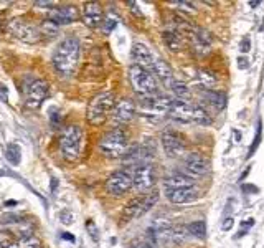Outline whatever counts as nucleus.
<instances>
[{
  "mask_svg": "<svg viewBox=\"0 0 264 248\" xmlns=\"http://www.w3.org/2000/svg\"><path fill=\"white\" fill-rule=\"evenodd\" d=\"M79 60V42L75 37H66L53 53V65L60 75H71Z\"/></svg>",
  "mask_w": 264,
  "mask_h": 248,
  "instance_id": "1",
  "label": "nucleus"
},
{
  "mask_svg": "<svg viewBox=\"0 0 264 248\" xmlns=\"http://www.w3.org/2000/svg\"><path fill=\"white\" fill-rule=\"evenodd\" d=\"M116 105V96L112 93H101L96 94L88 105V112L86 118L93 126H101L107 119L109 112Z\"/></svg>",
  "mask_w": 264,
  "mask_h": 248,
  "instance_id": "2",
  "label": "nucleus"
},
{
  "mask_svg": "<svg viewBox=\"0 0 264 248\" xmlns=\"http://www.w3.org/2000/svg\"><path fill=\"white\" fill-rule=\"evenodd\" d=\"M99 152L109 159H119L127 152V134L119 128L109 131L99 141Z\"/></svg>",
  "mask_w": 264,
  "mask_h": 248,
  "instance_id": "3",
  "label": "nucleus"
},
{
  "mask_svg": "<svg viewBox=\"0 0 264 248\" xmlns=\"http://www.w3.org/2000/svg\"><path fill=\"white\" fill-rule=\"evenodd\" d=\"M81 142H83V131H81L79 126L71 124V126H66V128L61 131L60 149H61L63 157H65L68 162L78 161V157L81 154Z\"/></svg>",
  "mask_w": 264,
  "mask_h": 248,
  "instance_id": "4",
  "label": "nucleus"
},
{
  "mask_svg": "<svg viewBox=\"0 0 264 248\" xmlns=\"http://www.w3.org/2000/svg\"><path fill=\"white\" fill-rule=\"evenodd\" d=\"M129 80L132 89L140 96H150L157 91V81L154 75L137 65H132L129 68Z\"/></svg>",
  "mask_w": 264,
  "mask_h": 248,
  "instance_id": "5",
  "label": "nucleus"
},
{
  "mask_svg": "<svg viewBox=\"0 0 264 248\" xmlns=\"http://www.w3.org/2000/svg\"><path fill=\"white\" fill-rule=\"evenodd\" d=\"M131 174H132V187L139 192L147 193L157 182L156 167L150 162H144V164L135 165Z\"/></svg>",
  "mask_w": 264,
  "mask_h": 248,
  "instance_id": "6",
  "label": "nucleus"
},
{
  "mask_svg": "<svg viewBox=\"0 0 264 248\" xmlns=\"http://www.w3.org/2000/svg\"><path fill=\"white\" fill-rule=\"evenodd\" d=\"M8 30L13 37H17L18 40L30 45L40 43L42 42V33H40V28H36L33 24L26 22L24 19H13L10 24H8Z\"/></svg>",
  "mask_w": 264,
  "mask_h": 248,
  "instance_id": "7",
  "label": "nucleus"
},
{
  "mask_svg": "<svg viewBox=\"0 0 264 248\" xmlns=\"http://www.w3.org/2000/svg\"><path fill=\"white\" fill-rule=\"evenodd\" d=\"M25 91V103L31 110H38L43 105L45 98L48 96V83L43 80H30L24 86Z\"/></svg>",
  "mask_w": 264,
  "mask_h": 248,
  "instance_id": "8",
  "label": "nucleus"
},
{
  "mask_svg": "<svg viewBox=\"0 0 264 248\" xmlns=\"http://www.w3.org/2000/svg\"><path fill=\"white\" fill-rule=\"evenodd\" d=\"M158 200V193L157 192H149L145 193L142 197H137V198H132L129 202V205L124 209V214H122V219L124 220H132L135 217H140V215H144L145 212H149L152 209L154 205H156V202Z\"/></svg>",
  "mask_w": 264,
  "mask_h": 248,
  "instance_id": "9",
  "label": "nucleus"
},
{
  "mask_svg": "<svg viewBox=\"0 0 264 248\" xmlns=\"http://www.w3.org/2000/svg\"><path fill=\"white\" fill-rule=\"evenodd\" d=\"M104 189L111 195H124L132 189V174L129 170H116L107 177Z\"/></svg>",
  "mask_w": 264,
  "mask_h": 248,
  "instance_id": "10",
  "label": "nucleus"
},
{
  "mask_svg": "<svg viewBox=\"0 0 264 248\" xmlns=\"http://www.w3.org/2000/svg\"><path fill=\"white\" fill-rule=\"evenodd\" d=\"M184 169H185V175H188V177L192 179L203 177V175H208L211 172V162L208 157L195 152V154H190L185 159Z\"/></svg>",
  "mask_w": 264,
  "mask_h": 248,
  "instance_id": "11",
  "label": "nucleus"
},
{
  "mask_svg": "<svg viewBox=\"0 0 264 248\" xmlns=\"http://www.w3.org/2000/svg\"><path fill=\"white\" fill-rule=\"evenodd\" d=\"M162 147L165 151V154L168 157H180L185 152V141L184 138L180 136L175 131H163L162 133Z\"/></svg>",
  "mask_w": 264,
  "mask_h": 248,
  "instance_id": "12",
  "label": "nucleus"
},
{
  "mask_svg": "<svg viewBox=\"0 0 264 248\" xmlns=\"http://www.w3.org/2000/svg\"><path fill=\"white\" fill-rule=\"evenodd\" d=\"M111 112H112V123H114V126L127 124L129 121L134 119V116H135V105H134V101L124 98L116 103Z\"/></svg>",
  "mask_w": 264,
  "mask_h": 248,
  "instance_id": "13",
  "label": "nucleus"
},
{
  "mask_svg": "<svg viewBox=\"0 0 264 248\" xmlns=\"http://www.w3.org/2000/svg\"><path fill=\"white\" fill-rule=\"evenodd\" d=\"M79 19V12L75 5H63V7H54L50 12V20L54 22L56 25H68L73 24Z\"/></svg>",
  "mask_w": 264,
  "mask_h": 248,
  "instance_id": "14",
  "label": "nucleus"
},
{
  "mask_svg": "<svg viewBox=\"0 0 264 248\" xmlns=\"http://www.w3.org/2000/svg\"><path fill=\"white\" fill-rule=\"evenodd\" d=\"M174 99L168 96H144L142 99V108L147 112H154V114H162V112H168Z\"/></svg>",
  "mask_w": 264,
  "mask_h": 248,
  "instance_id": "15",
  "label": "nucleus"
},
{
  "mask_svg": "<svg viewBox=\"0 0 264 248\" xmlns=\"http://www.w3.org/2000/svg\"><path fill=\"white\" fill-rule=\"evenodd\" d=\"M167 198L172 202V204L182 205V204H188V202L197 200L200 195V189L197 186L192 187H184V189H177V191H168Z\"/></svg>",
  "mask_w": 264,
  "mask_h": 248,
  "instance_id": "16",
  "label": "nucleus"
},
{
  "mask_svg": "<svg viewBox=\"0 0 264 248\" xmlns=\"http://www.w3.org/2000/svg\"><path fill=\"white\" fill-rule=\"evenodd\" d=\"M131 56H132V60H134V65H137V66H140V68H144L147 71L152 70L154 55L144 43H134L132 52H131Z\"/></svg>",
  "mask_w": 264,
  "mask_h": 248,
  "instance_id": "17",
  "label": "nucleus"
},
{
  "mask_svg": "<svg viewBox=\"0 0 264 248\" xmlns=\"http://www.w3.org/2000/svg\"><path fill=\"white\" fill-rule=\"evenodd\" d=\"M172 119L180 121V123H192L193 118V106L190 103L179 101V99H174L170 110L167 112Z\"/></svg>",
  "mask_w": 264,
  "mask_h": 248,
  "instance_id": "18",
  "label": "nucleus"
},
{
  "mask_svg": "<svg viewBox=\"0 0 264 248\" xmlns=\"http://www.w3.org/2000/svg\"><path fill=\"white\" fill-rule=\"evenodd\" d=\"M83 20L89 28H98V27L104 22L101 5H99L98 2H86L84 12H83Z\"/></svg>",
  "mask_w": 264,
  "mask_h": 248,
  "instance_id": "19",
  "label": "nucleus"
},
{
  "mask_svg": "<svg viewBox=\"0 0 264 248\" xmlns=\"http://www.w3.org/2000/svg\"><path fill=\"white\" fill-rule=\"evenodd\" d=\"M152 71L156 73V76L162 81L165 86L170 88L174 84V71H172V66L168 65L165 60L162 58H154V65H152Z\"/></svg>",
  "mask_w": 264,
  "mask_h": 248,
  "instance_id": "20",
  "label": "nucleus"
},
{
  "mask_svg": "<svg viewBox=\"0 0 264 248\" xmlns=\"http://www.w3.org/2000/svg\"><path fill=\"white\" fill-rule=\"evenodd\" d=\"M192 48H193V52L197 53L198 56H203V55H207V53L210 52V50H211V38H210V35H208L207 30L193 31Z\"/></svg>",
  "mask_w": 264,
  "mask_h": 248,
  "instance_id": "21",
  "label": "nucleus"
},
{
  "mask_svg": "<svg viewBox=\"0 0 264 248\" xmlns=\"http://www.w3.org/2000/svg\"><path fill=\"white\" fill-rule=\"evenodd\" d=\"M192 186H195V180L192 177H188V175L180 174V172H174L163 179L165 192L177 191V189H184V187H192Z\"/></svg>",
  "mask_w": 264,
  "mask_h": 248,
  "instance_id": "22",
  "label": "nucleus"
},
{
  "mask_svg": "<svg viewBox=\"0 0 264 248\" xmlns=\"http://www.w3.org/2000/svg\"><path fill=\"white\" fill-rule=\"evenodd\" d=\"M163 42L167 43V47L172 50V52H179L184 47V40H182L180 33L175 30H165L163 31Z\"/></svg>",
  "mask_w": 264,
  "mask_h": 248,
  "instance_id": "23",
  "label": "nucleus"
},
{
  "mask_svg": "<svg viewBox=\"0 0 264 248\" xmlns=\"http://www.w3.org/2000/svg\"><path fill=\"white\" fill-rule=\"evenodd\" d=\"M203 96L207 99V103H210V105L218 111H221L223 108L226 106V94H223L220 91H213V89H210V91H205Z\"/></svg>",
  "mask_w": 264,
  "mask_h": 248,
  "instance_id": "24",
  "label": "nucleus"
},
{
  "mask_svg": "<svg viewBox=\"0 0 264 248\" xmlns=\"http://www.w3.org/2000/svg\"><path fill=\"white\" fill-rule=\"evenodd\" d=\"M172 91L175 93V96L179 98V101H185L188 103L190 98H192V93H190V88L186 86L185 83H182V81H174V84H172Z\"/></svg>",
  "mask_w": 264,
  "mask_h": 248,
  "instance_id": "25",
  "label": "nucleus"
},
{
  "mask_svg": "<svg viewBox=\"0 0 264 248\" xmlns=\"http://www.w3.org/2000/svg\"><path fill=\"white\" fill-rule=\"evenodd\" d=\"M192 123L195 124H200V126H210L211 124V116L208 114L203 108L200 106H193V118H192Z\"/></svg>",
  "mask_w": 264,
  "mask_h": 248,
  "instance_id": "26",
  "label": "nucleus"
},
{
  "mask_svg": "<svg viewBox=\"0 0 264 248\" xmlns=\"http://www.w3.org/2000/svg\"><path fill=\"white\" fill-rule=\"evenodd\" d=\"M198 81L203 88H207V91H210L216 84V76L208 70H198Z\"/></svg>",
  "mask_w": 264,
  "mask_h": 248,
  "instance_id": "27",
  "label": "nucleus"
},
{
  "mask_svg": "<svg viewBox=\"0 0 264 248\" xmlns=\"http://www.w3.org/2000/svg\"><path fill=\"white\" fill-rule=\"evenodd\" d=\"M8 248H42V242L36 237H22L18 242H13Z\"/></svg>",
  "mask_w": 264,
  "mask_h": 248,
  "instance_id": "28",
  "label": "nucleus"
},
{
  "mask_svg": "<svg viewBox=\"0 0 264 248\" xmlns=\"http://www.w3.org/2000/svg\"><path fill=\"white\" fill-rule=\"evenodd\" d=\"M186 232H188V235H193L197 238H205L207 237V225L203 220H197V222L186 225Z\"/></svg>",
  "mask_w": 264,
  "mask_h": 248,
  "instance_id": "29",
  "label": "nucleus"
},
{
  "mask_svg": "<svg viewBox=\"0 0 264 248\" xmlns=\"http://www.w3.org/2000/svg\"><path fill=\"white\" fill-rule=\"evenodd\" d=\"M5 157L8 159V162L13 165H18L20 164V159H22V151L17 144H8L7 149H5Z\"/></svg>",
  "mask_w": 264,
  "mask_h": 248,
  "instance_id": "30",
  "label": "nucleus"
},
{
  "mask_svg": "<svg viewBox=\"0 0 264 248\" xmlns=\"http://www.w3.org/2000/svg\"><path fill=\"white\" fill-rule=\"evenodd\" d=\"M58 30H60V25H56L54 22L52 20H45L42 25H40V33L45 35V37H48V38H53V37H56L58 35Z\"/></svg>",
  "mask_w": 264,
  "mask_h": 248,
  "instance_id": "31",
  "label": "nucleus"
},
{
  "mask_svg": "<svg viewBox=\"0 0 264 248\" xmlns=\"http://www.w3.org/2000/svg\"><path fill=\"white\" fill-rule=\"evenodd\" d=\"M261 139H263V124H261V121L258 123V129H256V136H254V141L253 144L249 146V152H248V159L251 157L254 152L258 151V147H259V144H261Z\"/></svg>",
  "mask_w": 264,
  "mask_h": 248,
  "instance_id": "32",
  "label": "nucleus"
},
{
  "mask_svg": "<svg viewBox=\"0 0 264 248\" xmlns=\"http://www.w3.org/2000/svg\"><path fill=\"white\" fill-rule=\"evenodd\" d=\"M60 222L63 225H71L73 222H75V214H73L71 210H68V209L61 210L60 212Z\"/></svg>",
  "mask_w": 264,
  "mask_h": 248,
  "instance_id": "33",
  "label": "nucleus"
},
{
  "mask_svg": "<svg viewBox=\"0 0 264 248\" xmlns=\"http://www.w3.org/2000/svg\"><path fill=\"white\" fill-rule=\"evenodd\" d=\"M13 243L12 240V235L8 232H3L0 230V248H8Z\"/></svg>",
  "mask_w": 264,
  "mask_h": 248,
  "instance_id": "34",
  "label": "nucleus"
},
{
  "mask_svg": "<svg viewBox=\"0 0 264 248\" xmlns=\"http://www.w3.org/2000/svg\"><path fill=\"white\" fill-rule=\"evenodd\" d=\"M86 228H88L91 238H93L94 242H98V240H99V232H98L96 223H94L93 220H88V222H86Z\"/></svg>",
  "mask_w": 264,
  "mask_h": 248,
  "instance_id": "35",
  "label": "nucleus"
},
{
  "mask_svg": "<svg viewBox=\"0 0 264 248\" xmlns=\"http://www.w3.org/2000/svg\"><path fill=\"white\" fill-rule=\"evenodd\" d=\"M117 25V19L114 17V19H112V15H109V19H106V31L109 33V31H112V28H114V27Z\"/></svg>",
  "mask_w": 264,
  "mask_h": 248,
  "instance_id": "36",
  "label": "nucleus"
},
{
  "mask_svg": "<svg viewBox=\"0 0 264 248\" xmlns=\"http://www.w3.org/2000/svg\"><path fill=\"white\" fill-rule=\"evenodd\" d=\"M5 219H0V223H13V222H20V217L17 215H3Z\"/></svg>",
  "mask_w": 264,
  "mask_h": 248,
  "instance_id": "37",
  "label": "nucleus"
},
{
  "mask_svg": "<svg viewBox=\"0 0 264 248\" xmlns=\"http://www.w3.org/2000/svg\"><path fill=\"white\" fill-rule=\"evenodd\" d=\"M236 63H238V68H239V70H246V68H248V65H249V61H248V58H246V56H239V58H238V61H236Z\"/></svg>",
  "mask_w": 264,
  "mask_h": 248,
  "instance_id": "38",
  "label": "nucleus"
},
{
  "mask_svg": "<svg viewBox=\"0 0 264 248\" xmlns=\"http://www.w3.org/2000/svg\"><path fill=\"white\" fill-rule=\"evenodd\" d=\"M33 5H36V7H45V8H54V2H43V0H36Z\"/></svg>",
  "mask_w": 264,
  "mask_h": 248,
  "instance_id": "39",
  "label": "nucleus"
},
{
  "mask_svg": "<svg viewBox=\"0 0 264 248\" xmlns=\"http://www.w3.org/2000/svg\"><path fill=\"white\" fill-rule=\"evenodd\" d=\"M249 48H251V47H249V38H248V37H244V38H243V42H241L239 50H241V52H243V53H246V52H249Z\"/></svg>",
  "mask_w": 264,
  "mask_h": 248,
  "instance_id": "40",
  "label": "nucleus"
},
{
  "mask_svg": "<svg viewBox=\"0 0 264 248\" xmlns=\"http://www.w3.org/2000/svg\"><path fill=\"white\" fill-rule=\"evenodd\" d=\"M233 227V217H226V220L223 222V230H230Z\"/></svg>",
  "mask_w": 264,
  "mask_h": 248,
  "instance_id": "41",
  "label": "nucleus"
},
{
  "mask_svg": "<svg viewBox=\"0 0 264 248\" xmlns=\"http://www.w3.org/2000/svg\"><path fill=\"white\" fill-rule=\"evenodd\" d=\"M50 114H52V123H53V126H56L58 123H60V119H58V112H56V110H53L50 111Z\"/></svg>",
  "mask_w": 264,
  "mask_h": 248,
  "instance_id": "42",
  "label": "nucleus"
},
{
  "mask_svg": "<svg viewBox=\"0 0 264 248\" xmlns=\"http://www.w3.org/2000/svg\"><path fill=\"white\" fill-rule=\"evenodd\" d=\"M243 191L246 192V193H249V192H253V193H258V192H259L256 186H243Z\"/></svg>",
  "mask_w": 264,
  "mask_h": 248,
  "instance_id": "43",
  "label": "nucleus"
},
{
  "mask_svg": "<svg viewBox=\"0 0 264 248\" xmlns=\"http://www.w3.org/2000/svg\"><path fill=\"white\" fill-rule=\"evenodd\" d=\"M56 191H58V179L52 177V193H56Z\"/></svg>",
  "mask_w": 264,
  "mask_h": 248,
  "instance_id": "44",
  "label": "nucleus"
},
{
  "mask_svg": "<svg viewBox=\"0 0 264 248\" xmlns=\"http://www.w3.org/2000/svg\"><path fill=\"white\" fill-rule=\"evenodd\" d=\"M253 225H254L253 219H248V220H243V222H241V227H253Z\"/></svg>",
  "mask_w": 264,
  "mask_h": 248,
  "instance_id": "45",
  "label": "nucleus"
},
{
  "mask_svg": "<svg viewBox=\"0 0 264 248\" xmlns=\"http://www.w3.org/2000/svg\"><path fill=\"white\" fill-rule=\"evenodd\" d=\"M233 136H235V138H233L235 142H239V141H241V133H239V131L235 129V131H233Z\"/></svg>",
  "mask_w": 264,
  "mask_h": 248,
  "instance_id": "46",
  "label": "nucleus"
},
{
  "mask_svg": "<svg viewBox=\"0 0 264 248\" xmlns=\"http://www.w3.org/2000/svg\"><path fill=\"white\" fill-rule=\"evenodd\" d=\"M61 238H65V240H70V242H75V237L70 235V233H61Z\"/></svg>",
  "mask_w": 264,
  "mask_h": 248,
  "instance_id": "47",
  "label": "nucleus"
},
{
  "mask_svg": "<svg viewBox=\"0 0 264 248\" xmlns=\"http://www.w3.org/2000/svg\"><path fill=\"white\" fill-rule=\"evenodd\" d=\"M131 248H152V247L147 245V243H139V245H132Z\"/></svg>",
  "mask_w": 264,
  "mask_h": 248,
  "instance_id": "48",
  "label": "nucleus"
},
{
  "mask_svg": "<svg viewBox=\"0 0 264 248\" xmlns=\"http://www.w3.org/2000/svg\"><path fill=\"white\" fill-rule=\"evenodd\" d=\"M259 3H261V2H259V0H254V2H249V5H251V8H256V7L259 5Z\"/></svg>",
  "mask_w": 264,
  "mask_h": 248,
  "instance_id": "49",
  "label": "nucleus"
},
{
  "mask_svg": "<svg viewBox=\"0 0 264 248\" xmlns=\"http://www.w3.org/2000/svg\"><path fill=\"white\" fill-rule=\"evenodd\" d=\"M5 205H7V207H13V205H17V202H15V200H7Z\"/></svg>",
  "mask_w": 264,
  "mask_h": 248,
  "instance_id": "50",
  "label": "nucleus"
},
{
  "mask_svg": "<svg viewBox=\"0 0 264 248\" xmlns=\"http://www.w3.org/2000/svg\"><path fill=\"white\" fill-rule=\"evenodd\" d=\"M3 174H5V172H3V170H0V177H3Z\"/></svg>",
  "mask_w": 264,
  "mask_h": 248,
  "instance_id": "51",
  "label": "nucleus"
}]
</instances>
